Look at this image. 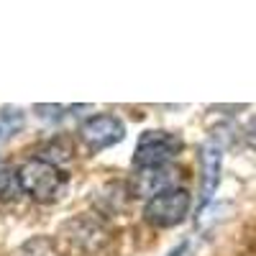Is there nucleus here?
<instances>
[{
  "label": "nucleus",
  "instance_id": "423d86ee",
  "mask_svg": "<svg viewBox=\"0 0 256 256\" xmlns=\"http://www.w3.org/2000/svg\"><path fill=\"white\" fill-rule=\"evenodd\" d=\"M174 182H177V172L172 166H146V169H136L131 180V192L138 198L152 200L166 190H174Z\"/></svg>",
  "mask_w": 256,
  "mask_h": 256
},
{
  "label": "nucleus",
  "instance_id": "0eeeda50",
  "mask_svg": "<svg viewBox=\"0 0 256 256\" xmlns=\"http://www.w3.org/2000/svg\"><path fill=\"white\" fill-rule=\"evenodd\" d=\"M200 166H202V187H200V202H198V210H202L212 195L218 190V182H220V166H223V154L216 144H205L200 148Z\"/></svg>",
  "mask_w": 256,
  "mask_h": 256
},
{
  "label": "nucleus",
  "instance_id": "9d476101",
  "mask_svg": "<svg viewBox=\"0 0 256 256\" xmlns=\"http://www.w3.org/2000/svg\"><path fill=\"white\" fill-rule=\"evenodd\" d=\"M20 123H24V116H20L18 110L6 113L3 118H0V141L8 138V136H13V134L18 131V128H20Z\"/></svg>",
  "mask_w": 256,
  "mask_h": 256
},
{
  "label": "nucleus",
  "instance_id": "7ed1b4c3",
  "mask_svg": "<svg viewBox=\"0 0 256 256\" xmlns=\"http://www.w3.org/2000/svg\"><path fill=\"white\" fill-rule=\"evenodd\" d=\"M182 152V138L172 131H144L138 144H136V154L134 164L136 169L146 166H166L169 159H174Z\"/></svg>",
  "mask_w": 256,
  "mask_h": 256
},
{
  "label": "nucleus",
  "instance_id": "1a4fd4ad",
  "mask_svg": "<svg viewBox=\"0 0 256 256\" xmlns=\"http://www.w3.org/2000/svg\"><path fill=\"white\" fill-rule=\"evenodd\" d=\"M20 256H62L46 236H36L20 246Z\"/></svg>",
  "mask_w": 256,
  "mask_h": 256
},
{
  "label": "nucleus",
  "instance_id": "9b49d317",
  "mask_svg": "<svg viewBox=\"0 0 256 256\" xmlns=\"http://www.w3.org/2000/svg\"><path fill=\"white\" fill-rule=\"evenodd\" d=\"M184 251H187V244H184V241H182V244H180V246H177V248H172V251H169V254H166V256H184Z\"/></svg>",
  "mask_w": 256,
  "mask_h": 256
},
{
  "label": "nucleus",
  "instance_id": "20e7f679",
  "mask_svg": "<svg viewBox=\"0 0 256 256\" xmlns=\"http://www.w3.org/2000/svg\"><path fill=\"white\" fill-rule=\"evenodd\" d=\"M77 134L90 152H105V148H110L126 138V126L113 113H100L84 120Z\"/></svg>",
  "mask_w": 256,
  "mask_h": 256
},
{
  "label": "nucleus",
  "instance_id": "39448f33",
  "mask_svg": "<svg viewBox=\"0 0 256 256\" xmlns=\"http://www.w3.org/2000/svg\"><path fill=\"white\" fill-rule=\"evenodd\" d=\"M62 241L80 254H95L108 241V233L95 218H74L62 226Z\"/></svg>",
  "mask_w": 256,
  "mask_h": 256
},
{
  "label": "nucleus",
  "instance_id": "f257e3e1",
  "mask_svg": "<svg viewBox=\"0 0 256 256\" xmlns=\"http://www.w3.org/2000/svg\"><path fill=\"white\" fill-rule=\"evenodd\" d=\"M24 192L31 195L36 202H54L64 187H67V174L46 159H31L18 169Z\"/></svg>",
  "mask_w": 256,
  "mask_h": 256
},
{
  "label": "nucleus",
  "instance_id": "f03ea898",
  "mask_svg": "<svg viewBox=\"0 0 256 256\" xmlns=\"http://www.w3.org/2000/svg\"><path fill=\"white\" fill-rule=\"evenodd\" d=\"M190 208H192L190 192L182 187H174L152 200H146L144 218H146V223H152L156 228H174L190 216Z\"/></svg>",
  "mask_w": 256,
  "mask_h": 256
},
{
  "label": "nucleus",
  "instance_id": "f8f14e48",
  "mask_svg": "<svg viewBox=\"0 0 256 256\" xmlns=\"http://www.w3.org/2000/svg\"><path fill=\"white\" fill-rule=\"evenodd\" d=\"M248 141H251V146H254V148H256V128H254V131H251V134H248Z\"/></svg>",
  "mask_w": 256,
  "mask_h": 256
},
{
  "label": "nucleus",
  "instance_id": "6e6552de",
  "mask_svg": "<svg viewBox=\"0 0 256 256\" xmlns=\"http://www.w3.org/2000/svg\"><path fill=\"white\" fill-rule=\"evenodd\" d=\"M24 195L18 169H13L8 162H0V202H16Z\"/></svg>",
  "mask_w": 256,
  "mask_h": 256
}]
</instances>
